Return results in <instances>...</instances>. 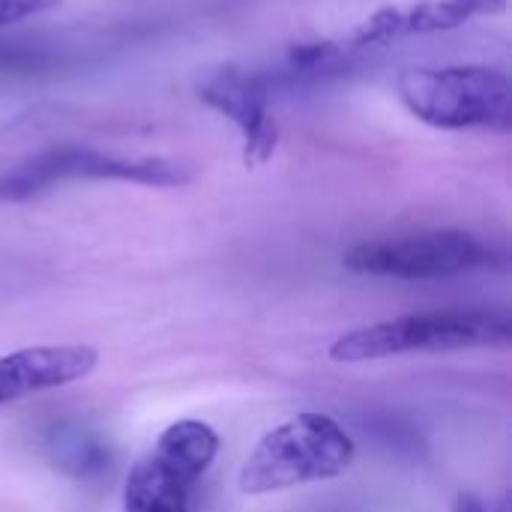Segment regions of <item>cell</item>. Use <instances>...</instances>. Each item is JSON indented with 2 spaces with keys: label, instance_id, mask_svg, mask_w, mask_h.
<instances>
[{
  "label": "cell",
  "instance_id": "1",
  "mask_svg": "<svg viewBox=\"0 0 512 512\" xmlns=\"http://www.w3.org/2000/svg\"><path fill=\"white\" fill-rule=\"evenodd\" d=\"M512 318L501 309H441L390 318L351 330L330 345L333 363H372L402 354H450L465 348H504Z\"/></svg>",
  "mask_w": 512,
  "mask_h": 512
},
{
  "label": "cell",
  "instance_id": "3",
  "mask_svg": "<svg viewBox=\"0 0 512 512\" xmlns=\"http://www.w3.org/2000/svg\"><path fill=\"white\" fill-rule=\"evenodd\" d=\"M396 93L402 105L426 126L510 132L512 81L495 66H414L399 72Z\"/></svg>",
  "mask_w": 512,
  "mask_h": 512
},
{
  "label": "cell",
  "instance_id": "13",
  "mask_svg": "<svg viewBox=\"0 0 512 512\" xmlns=\"http://www.w3.org/2000/svg\"><path fill=\"white\" fill-rule=\"evenodd\" d=\"M453 512H489L483 507V501L480 498H474V495H459L456 498V504H453Z\"/></svg>",
  "mask_w": 512,
  "mask_h": 512
},
{
  "label": "cell",
  "instance_id": "4",
  "mask_svg": "<svg viewBox=\"0 0 512 512\" xmlns=\"http://www.w3.org/2000/svg\"><path fill=\"white\" fill-rule=\"evenodd\" d=\"M66 180H120L141 186H183L192 180V171L183 162L159 156H117L96 147L60 144L48 147L18 168L0 177V201H27L54 183Z\"/></svg>",
  "mask_w": 512,
  "mask_h": 512
},
{
  "label": "cell",
  "instance_id": "11",
  "mask_svg": "<svg viewBox=\"0 0 512 512\" xmlns=\"http://www.w3.org/2000/svg\"><path fill=\"white\" fill-rule=\"evenodd\" d=\"M54 66V51L45 45H27V42H0V72L9 75H30V72H45Z\"/></svg>",
  "mask_w": 512,
  "mask_h": 512
},
{
  "label": "cell",
  "instance_id": "7",
  "mask_svg": "<svg viewBox=\"0 0 512 512\" xmlns=\"http://www.w3.org/2000/svg\"><path fill=\"white\" fill-rule=\"evenodd\" d=\"M507 6H510V0H420L411 6H387V9L372 12L366 21H360L342 39L348 48L363 51V48L402 42L411 36L456 30L474 18L501 15V12H507Z\"/></svg>",
  "mask_w": 512,
  "mask_h": 512
},
{
  "label": "cell",
  "instance_id": "2",
  "mask_svg": "<svg viewBox=\"0 0 512 512\" xmlns=\"http://www.w3.org/2000/svg\"><path fill=\"white\" fill-rule=\"evenodd\" d=\"M354 438L327 414H297L267 432L240 468L243 495H273L306 483H324L351 468Z\"/></svg>",
  "mask_w": 512,
  "mask_h": 512
},
{
  "label": "cell",
  "instance_id": "10",
  "mask_svg": "<svg viewBox=\"0 0 512 512\" xmlns=\"http://www.w3.org/2000/svg\"><path fill=\"white\" fill-rule=\"evenodd\" d=\"M57 468L69 471L72 477H96L108 468V447L78 429H60L48 441Z\"/></svg>",
  "mask_w": 512,
  "mask_h": 512
},
{
  "label": "cell",
  "instance_id": "6",
  "mask_svg": "<svg viewBox=\"0 0 512 512\" xmlns=\"http://www.w3.org/2000/svg\"><path fill=\"white\" fill-rule=\"evenodd\" d=\"M495 252L468 231L444 228L393 240H366L342 255V267L378 279H453L489 267Z\"/></svg>",
  "mask_w": 512,
  "mask_h": 512
},
{
  "label": "cell",
  "instance_id": "5",
  "mask_svg": "<svg viewBox=\"0 0 512 512\" xmlns=\"http://www.w3.org/2000/svg\"><path fill=\"white\" fill-rule=\"evenodd\" d=\"M219 453V435L201 420L171 423L141 456L123 489V512H189V489Z\"/></svg>",
  "mask_w": 512,
  "mask_h": 512
},
{
  "label": "cell",
  "instance_id": "9",
  "mask_svg": "<svg viewBox=\"0 0 512 512\" xmlns=\"http://www.w3.org/2000/svg\"><path fill=\"white\" fill-rule=\"evenodd\" d=\"M99 363L90 345H33L0 357V408L87 378Z\"/></svg>",
  "mask_w": 512,
  "mask_h": 512
},
{
  "label": "cell",
  "instance_id": "8",
  "mask_svg": "<svg viewBox=\"0 0 512 512\" xmlns=\"http://www.w3.org/2000/svg\"><path fill=\"white\" fill-rule=\"evenodd\" d=\"M198 96L228 117L243 135V162L249 168L264 165L279 147V126L270 114L267 93L249 78L246 69H222L198 87Z\"/></svg>",
  "mask_w": 512,
  "mask_h": 512
},
{
  "label": "cell",
  "instance_id": "12",
  "mask_svg": "<svg viewBox=\"0 0 512 512\" xmlns=\"http://www.w3.org/2000/svg\"><path fill=\"white\" fill-rule=\"evenodd\" d=\"M63 0H0V27L57 9Z\"/></svg>",
  "mask_w": 512,
  "mask_h": 512
}]
</instances>
